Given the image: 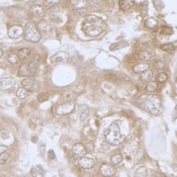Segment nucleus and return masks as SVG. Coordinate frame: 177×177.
<instances>
[{
  "label": "nucleus",
  "mask_w": 177,
  "mask_h": 177,
  "mask_svg": "<svg viewBox=\"0 0 177 177\" xmlns=\"http://www.w3.org/2000/svg\"><path fill=\"white\" fill-rule=\"evenodd\" d=\"M22 84L26 91L34 92L38 89V83L32 78H26L24 80H22Z\"/></svg>",
  "instance_id": "nucleus-6"
},
{
  "label": "nucleus",
  "mask_w": 177,
  "mask_h": 177,
  "mask_svg": "<svg viewBox=\"0 0 177 177\" xmlns=\"http://www.w3.org/2000/svg\"><path fill=\"white\" fill-rule=\"evenodd\" d=\"M110 161H111V163H112L113 165H118V164H120V163H122V156L120 155V153H116V154H114V155L111 156V157H110Z\"/></svg>",
  "instance_id": "nucleus-22"
},
{
  "label": "nucleus",
  "mask_w": 177,
  "mask_h": 177,
  "mask_svg": "<svg viewBox=\"0 0 177 177\" xmlns=\"http://www.w3.org/2000/svg\"><path fill=\"white\" fill-rule=\"evenodd\" d=\"M86 22L91 24V26H95V24H97V22H100V19L98 18L96 15L94 14H89L86 17Z\"/></svg>",
  "instance_id": "nucleus-25"
},
{
  "label": "nucleus",
  "mask_w": 177,
  "mask_h": 177,
  "mask_svg": "<svg viewBox=\"0 0 177 177\" xmlns=\"http://www.w3.org/2000/svg\"><path fill=\"white\" fill-rule=\"evenodd\" d=\"M48 156H49V158L51 159V160H54V159L56 158L55 152H54L53 150H50V151L48 152Z\"/></svg>",
  "instance_id": "nucleus-38"
},
{
  "label": "nucleus",
  "mask_w": 177,
  "mask_h": 177,
  "mask_svg": "<svg viewBox=\"0 0 177 177\" xmlns=\"http://www.w3.org/2000/svg\"><path fill=\"white\" fill-rule=\"evenodd\" d=\"M71 4L73 5V7H74L75 9H82L85 7V5L87 4V2L84 1V0H79V1L72 0V1H71Z\"/></svg>",
  "instance_id": "nucleus-21"
},
{
  "label": "nucleus",
  "mask_w": 177,
  "mask_h": 177,
  "mask_svg": "<svg viewBox=\"0 0 177 177\" xmlns=\"http://www.w3.org/2000/svg\"><path fill=\"white\" fill-rule=\"evenodd\" d=\"M167 79H168V75H167L166 73L161 72V73H159V74L157 75V80H158L159 82H161V83L165 82Z\"/></svg>",
  "instance_id": "nucleus-32"
},
{
  "label": "nucleus",
  "mask_w": 177,
  "mask_h": 177,
  "mask_svg": "<svg viewBox=\"0 0 177 177\" xmlns=\"http://www.w3.org/2000/svg\"><path fill=\"white\" fill-rule=\"evenodd\" d=\"M74 108H75V104L72 101H69V102L58 105L55 109V112L56 114H59V115H66V114H69L70 112H72L74 110Z\"/></svg>",
  "instance_id": "nucleus-4"
},
{
  "label": "nucleus",
  "mask_w": 177,
  "mask_h": 177,
  "mask_svg": "<svg viewBox=\"0 0 177 177\" xmlns=\"http://www.w3.org/2000/svg\"><path fill=\"white\" fill-rule=\"evenodd\" d=\"M9 159V153L8 152H3L1 155H0V165H4L5 163L8 161Z\"/></svg>",
  "instance_id": "nucleus-31"
},
{
  "label": "nucleus",
  "mask_w": 177,
  "mask_h": 177,
  "mask_svg": "<svg viewBox=\"0 0 177 177\" xmlns=\"http://www.w3.org/2000/svg\"><path fill=\"white\" fill-rule=\"evenodd\" d=\"M30 175H32V177H36L38 176V171H36V167H32V170H30Z\"/></svg>",
  "instance_id": "nucleus-39"
},
{
  "label": "nucleus",
  "mask_w": 177,
  "mask_h": 177,
  "mask_svg": "<svg viewBox=\"0 0 177 177\" xmlns=\"http://www.w3.org/2000/svg\"><path fill=\"white\" fill-rule=\"evenodd\" d=\"M72 95L73 94L71 93V92H68V93L64 94V99L67 101H71V99H72Z\"/></svg>",
  "instance_id": "nucleus-37"
},
{
  "label": "nucleus",
  "mask_w": 177,
  "mask_h": 177,
  "mask_svg": "<svg viewBox=\"0 0 177 177\" xmlns=\"http://www.w3.org/2000/svg\"><path fill=\"white\" fill-rule=\"evenodd\" d=\"M78 164H79L80 167H82V168H84V169H90L95 165V162H94V160L92 158L84 157L83 156V157L79 158V160H78Z\"/></svg>",
  "instance_id": "nucleus-10"
},
{
  "label": "nucleus",
  "mask_w": 177,
  "mask_h": 177,
  "mask_svg": "<svg viewBox=\"0 0 177 177\" xmlns=\"http://www.w3.org/2000/svg\"><path fill=\"white\" fill-rule=\"evenodd\" d=\"M49 98H50V95L47 92H41V93L38 95L36 99H38V102H45V101L49 100Z\"/></svg>",
  "instance_id": "nucleus-26"
},
{
  "label": "nucleus",
  "mask_w": 177,
  "mask_h": 177,
  "mask_svg": "<svg viewBox=\"0 0 177 177\" xmlns=\"http://www.w3.org/2000/svg\"><path fill=\"white\" fill-rule=\"evenodd\" d=\"M87 153L85 149V146L81 143H76L73 145L72 150H71V154L70 156L73 157V158H77V157H83L85 154Z\"/></svg>",
  "instance_id": "nucleus-5"
},
{
  "label": "nucleus",
  "mask_w": 177,
  "mask_h": 177,
  "mask_svg": "<svg viewBox=\"0 0 177 177\" xmlns=\"http://www.w3.org/2000/svg\"><path fill=\"white\" fill-rule=\"evenodd\" d=\"M18 75L19 76H30L32 75L30 69H28V64H22L18 69Z\"/></svg>",
  "instance_id": "nucleus-18"
},
{
  "label": "nucleus",
  "mask_w": 177,
  "mask_h": 177,
  "mask_svg": "<svg viewBox=\"0 0 177 177\" xmlns=\"http://www.w3.org/2000/svg\"><path fill=\"white\" fill-rule=\"evenodd\" d=\"M83 108H84V110L82 111L81 114H80V120H85L86 117L88 116V112H89V110H88V108H87V107H86V106H84Z\"/></svg>",
  "instance_id": "nucleus-34"
},
{
  "label": "nucleus",
  "mask_w": 177,
  "mask_h": 177,
  "mask_svg": "<svg viewBox=\"0 0 177 177\" xmlns=\"http://www.w3.org/2000/svg\"><path fill=\"white\" fill-rule=\"evenodd\" d=\"M118 4H120V8L122 9V10L127 11L134 6L135 1H133V0H122V1L118 2Z\"/></svg>",
  "instance_id": "nucleus-16"
},
{
  "label": "nucleus",
  "mask_w": 177,
  "mask_h": 177,
  "mask_svg": "<svg viewBox=\"0 0 177 177\" xmlns=\"http://www.w3.org/2000/svg\"><path fill=\"white\" fill-rule=\"evenodd\" d=\"M30 56V51L28 49H20L17 54V57L20 60H26Z\"/></svg>",
  "instance_id": "nucleus-19"
},
{
  "label": "nucleus",
  "mask_w": 177,
  "mask_h": 177,
  "mask_svg": "<svg viewBox=\"0 0 177 177\" xmlns=\"http://www.w3.org/2000/svg\"><path fill=\"white\" fill-rule=\"evenodd\" d=\"M24 38L28 42L36 43L41 40V34L34 22H28L24 28Z\"/></svg>",
  "instance_id": "nucleus-3"
},
{
  "label": "nucleus",
  "mask_w": 177,
  "mask_h": 177,
  "mask_svg": "<svg viewBox=\"0 0 177 177\" xmlns=\"http://www.w3.org/2000/svg\"><path fill=\"white\" fill-rule=\"evenodd\" d=\"M124 139L125 136L120 134V127L116 124L111 125L109 127L108 131L106 132V134H105V141L113 146H118L120 144H122Z\"/></svg>",
  "instance_id": "nucleus-2"
},
{
  "label": "nucleus",
  "mask_w": 177,
  "mask_h": 177,
  "mask_svg": "<svg viewBox=\"0 0 177 177\" xmlns=\"http://www.w3.org/2000/svg\"><path fill=\"white\" fill-rule=\"evenodd\" d=\"M2 55H3V51L1 49H0V58L2 57Z\"/></svg>",
  "instance_id": "nucleus-45"
},
{
  "label": "nucleus",
  "mask_w": 177,
  "mask_h": 177,
  "mask_svg": "<svg viewBox=\"0 0 177 177\" xmlns=\"http://www.w3.org/2000/svg\"><path fill=\"white\" fill-rule=\"evenodd\" d=\"M152 75H153L152 74V71L150 70V69H148V70L141 73V79L143 80V81H149L152 78Z\"/></svg>",
  "instance_id": "nucleus-24"
},
{
  "label": "nucleus",
  "mask_w": 177,
  "mask_h": 177,
  "mask_svg": "<svg viewBox=\"0 0 177 177\" xmlns=\"http://www.w3.org/2000/svg\"><path fill=\"white\" fill-rule=\"evenodd\" d=\"M157 24H158V22H157V20L154 18H152V17H150V18H147L145 20V26L147 28H155L156 26H157Z\"/></svg>",
  "instance_id": "nucleus-23"
},
{
  "label": "nucleus",
  "mask_w": 177,
  "mask_h": 177,
  "mask_svg": "<svg viewBox=\"0 0 177 177\" xmlns=\"http://www.w3.org/2000/svg\"><path fill=\"white\" fill-rule=\"evenodd\" d=\"M84 32H85V34H87V36H99V34L102 32V28H100V26H91V24H89V26H85L84 28Z\"/></svg>",
  "instance_id": "nucleus-7"
},
{
  "label": "nucleus",
  "mask_w": 177,
  "mask_h": 177,
  "mask_svg": "<svg viewBox=\"0 0 177 177\" xmlns=\"http://www.w3.org/2000/svg\"><path fill=\"white\" fill-rule=\"evenodd\" d=\"M147 174H148V171L145 166L138 167L137 170L135 171V176L136 177H147Z\"/></svg>",
  "instance_id": "nucleus-20"
},
{
  "label": "nucleus",
  "mask_w": 177,
  "mask_h": 177,
  "mask_svg": "<svg viewBox=\"0 0 177 177\" xmlns=\"http://www.w3.org/2000/svg\"><path fill=\"white\" fill-rule=\"evenodd\" d=\"M150 68V64H147V63H138V64H136L134 66V68H133V70H134L135 73H142L144 72V71L148 70V69Z\"/></svg>",
  "instance_id": "nucleus-17"
},
{
  "label": "nucleus",
  "mask_w": 177,
  "mask_h": 177,
  "mask_svg": "<svg viewBox=\"0 0 177 177\" xmlns=\"http://www.w3.org/2000/svg\"><path fill=\"white\" fill-rule=\"evenodd\" d=\"M139 58L141 59L142 61H145L146 62V61H149L150 59H151L152 56L148 51H142L141 53L139 54Z\"/></svg>",
  "instance_id": "nucleus-27"
},
{
  "label": "nucleus",
  "mask_w": 177,
  "mask_h": 177,
  "mask_svg": "<svg viewBox=\"0 0 177 177\" xmlns=\"http://www.w3.org/2000/svg\"><path fill=\"white\" fill-rule=\"evenodd\" d=\"M59 2V1H45L46 4L48 5H53V4H57V3Z\"/></svg>",
  "instance_id": "nucleus-43"
},
{
  "label": "nucleus",
  "mask_w": 177,
  "mask_h": 177,
  "mask_svg": "<svg viewBox=\"0 0 177 177\" xmlns=\"http://www.w3.org/2000/svg\"><path fill=\"white\" fill-rule=\"evenodd\" d=\"M28 91H26V90L24 89V87L19 88V89L17 90V92H16V96L18 98H20V99H24V98H26V96H28Z\"/></svg>",
  "instance_id": "nucleus-29"
},
{
  "label": "nucleus",
  "mask_w": 177,
  "mask_h": 177,
  "mask_svg": "<svg viewBox=\"0 0 177 177\" xmlns=\"http://www.w3.org/2000/svg\"><path fill=\"white\" fill-rule=\"evenodd\" d=\"M22 34H24V30L20 26H13L11 28H8V32H7V34H8L9 38H17L19 36H22Z\"/></svg>",
  "instance_id": "nucleus-9"
},
{
  "label": "nucleus",
  "mask_w": 177,
  "mask_h": 177,
  "mask_svg": "<svg viewBox=\"0 0 177 177\" xmlns=\"http://www.w3.org/2000/svg\"><path fill=\"white\" fill-rule=\"evenodd\" d=\"M85 149H86V151H89V152H91V151H93L94 147H93V145H92L91 143H88L87 145L85 146Z\"/></svg>",
  "instance_id": "nucleus-40"
},
{
  "label": "nucleus",
  "mask_w": 177,
  "mask_h": 177,
  "mask_svg": "<svg viewBox=\"0 0 177 177\" xmlns=\"http://www.w3.org/2000/svg\"><path fill=\"white\" fill-rule=\"evenodd\" d=\"M155 67L156 68H163V67H164V63L163 62H156Z\"/></svg>",
  "instance_id": "nucleus-42"
},
{
  "label": "nucleus",
  "mask_w": 177,
  "mask_h": 177,
  "mask_svg": "<svg viewBox=\"0 0 177 177\" xmlns=\"http://www.w3.org/2000/svg\"><path fill=\"white\" fill-rule=\"evenodd\" d=\"M7 146H3V145H0V155L3 153V152H5V151H7Z\"/></svg>",
  "instance_id": "nucleus-41"
},
{
  "label": "nucleus",
  "mask_w": 177,
  "mask_h": 177,
  "mask_svg": "<svg viewBox=\"0 0 177 177\" xmlns=\"http://www.w3.org/2000/svg\"><path fill=\"white\" fill-rule=\"evenodd\" d=\"M68 60V54L65 52H58L57 54L51 58V62L54 64H58V63H63L65 61Z\"/></svg>",
  "instance_id": "nucleus-11"
},
{
  "label": "nucleus",
  "mask_w": 177,
  "mask_h": 177,
  "mask_svg": "<svg viewBox=\"0 0 177 177\" xmlns=\"http://www.w3.org/2000/svg\"><path fill=\"white\" fill-rule=\"evenodd\" d=\"M138 105L152 114H159L162 110L161 99L157 95L143 94L138 98Z\"/></svg>",
  "instance_id": "nucleus-1"
},
{
  "label": "nucleus",
  "mask_w": 177,
  "mask_h": 177,
  "mask_svg": "<svg viewBox=\"0 0 177 177\" xmlns=\"http://www.w3.org/2000/svg\"><path fill=\"white\" fill-rule=\"evenodd\" d=\"M15 83V80L11 77H6V78H1L0 79V90L4 91V90L10 89Z\"/></svg>",
  "instance_id": "nucleus-8"
},
{
  "label": "nucleus",
  "mask_w": 177,
  "mask_h": 177,
  "mask_svg": "<svg viewBox=\"0 0 177 177\" xmlns=\"http://www.w3.org/2000/svg\"><path fill=\"white\" fill-rule=\"evenodd\" d=\"M161 50H163V51H165V52H168V53H171V52H173L175 50V46L170 43L164 44V45L161 46Z\"/></svg>",
  "instance_id": "nucleus-28"
},
{
  "label": "nucleus",
  "mask_w": 177,
  "mask_h": 177,
  "mask_svg": "<svg viewBox=\"0 0 177 177\" xmlns=\"http://www.w3.org/2000/svg\"><path fill=\"white\" fill-rule=\"evenodd\" d=\"M38 62H40V56H38V55H34V57L32 58V60H30V62L28 64V69H30V73H32V74H34V73L36 72V68H38Z\"/></svg>",
  "instance_id": "nucleus-15"
},
{
  "label": "nucleus",
  "mask_w": 177,
  "mask_h": 177,
  "mask_svg": "<svg viewBox=\"0 0 177 177\" xmlns=\"http://www.w3.org/2000/svg\"><path fill=\"white\" fill-rule=\"evenodd\" d=\"M104 78L107 81L111 82V83L117 84V85L122 83V78L120 76H117L116 74H113V73H107V74H105Z\"/></svg>",
  "instance_id": "nucleus-14"
},
{
  "label": "nucleus",
  "mask_w": 177,
  "mask_h": 177,
  "mask_svg": "<svg viewBox=\"0 0 177 177\" xmlns=\"http://www.w3.org/2000/svg\"><path fill=\"white\" fill-rule=\"evenodd\" d=\"M172 32H173V30L170 26H164L161 28V34H167V36H168V34H172Z\"/></svg>",
  "instance_id": "nucleus-33"
},
{
  "label": "nucleus",
  "mask_w": 177,
  "mask_h": 177,
  "mask_svg": "<svg viewBox=\"0 0 177 177\" xmlns=\"http://www.w3.org/2000/svg\"><path fill=\"white\" fill-rule=\"evenodd\" d=\"M157 88H158V84L155 81H150L147 84V90L149 92H154L155 90H157Z\"/></svg>",
  "instance_id": "nucleus-30"
},
{
  "label": "nucleus",
  "mask_w": 177,
  "mask_h": 177,
  "mask_svg": "<svg viewBox=\"0 0 177 177\" xmlns=\"http://www.w3.org/2000/svg\"><path fill=\"white\" fill-rule=\"evenodd\" d=\"M116 169L109 164H102L100 166V173L103 176H112L113 174H115Z\"/></svg>",
  "instance_id": "nucleus-12"
},
{
  "label": "nucleus",
  "mask_w": 177,
  "mask_h": 177,
  "mask_svg": "<svg viewBox=\"0 0 177 177\" xmlns=\"http://www.w3.org/2000/svg\"><path fill=\"white\" fill-rule=\"evenodd\" d=\"M24 177H28V176H24Z\"/></svg>",
  "instance_id": "nucleus-46"
},
{
  "label": "nucleus",
  "mask_w": 177,
  "mask_h": 177,
  "mask_svg": "<svg viewBox=\"0 0 177 177\" xmlns=\"http://www.w3.org/2000/svg\"><path fill=\"white\" fill-rule=\"evenodd\" d=\"M153 4L156 6L157 10H161V9H163V6H164V3L162 1H154Z\"/></svg>",
  "instance_id": "nucleus-36"
},
{
  "label": "nucleus",
  "mask_w": 177,
  "mask_h": 177,
  "mask_svg": "<svg viewBox=\"0 0 177 177\" xmlns=\"http://www.w3.org/2000/svg\"><path fill=\"white\" fill-rule=\"evenodd\" d=\"M30 13H32L34 16H38V17H42L45 15V10L41 5H32L30 7Z\"/></svg>",
  "instance_id": "nucleus-13"
},
{
  "label": "nucleus",
  "mask_w": 177,
  "mask_h": 177,
  "mask_svg": "<svg viewBox=\"0 0 177 177\" xmlns=\"http://www.w3.org/2000/svg\"><path fill=\"white\" fill-rule=\"evenodd\" d=\"M116 44H114V45H111L110 46V51H113V50H115L116 49Z\"/></svg>",
  "instance_id": "nucleus-44"
},
{
  "label": "nucleus",
  "mask_w": 177,
  "mask_h": 177,
  "mask_svg": "<svg viewBox=\"0 0 177 177\" xmlns=\"http://www.w3.org/2000/svg\"><path fill=\"white\" fill-rule=\"evenodd\" d=\"M8 61L11 63V64H16L17 61H18V57H17L16 55H13V54H11V55L8 57Z\"/></svg>",
  "instance_id": "nucleus-35"
}]
</instances>
